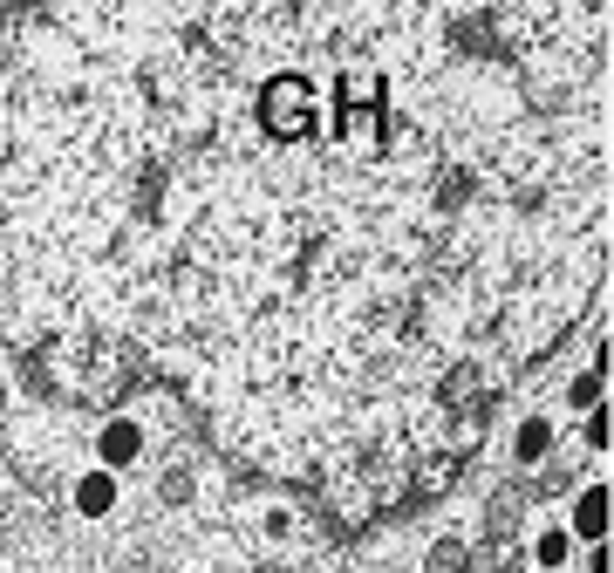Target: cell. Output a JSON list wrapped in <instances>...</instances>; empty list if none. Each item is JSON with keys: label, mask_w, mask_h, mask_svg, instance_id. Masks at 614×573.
Returning <instances> with one entry per match:
<instances>
[{"label": "cell", "mask_w": 614, "mask_h": 573, "mask_svg": "<svg viewBox=\"0 0 614 573\" xmlns=\"http://www.w3.org/2000/svg\"><path fill=\"white\" fill-rule=\"evenodd\" d=\"M96 458H103V471L137 464V458H144V423H137V417H110V423H103V437H96Z\"/></svg>", "instance_id": "2"}, {"label": "cell", "mask_w": 614, "mask_h": 573, "mask_svg": "<svg viewBox=\"0 0 614 573\" xmlns=\"http://www.w3.org/2000/svg\"><path fill=\"white\" fill-rule=\"evenodd\" d=\"M567 546H574V533H539L533 539V560L553 573V567H567Z\"/></svg>", "instance_id": "7"}, {"label": "cell", "mask_w": 614, "mask_h": 573, "mask_svg": "<svg viewBox=\"0 0 614 573\" xmlns=\"http://www.w3.org/2000/svg\"><path fill=\"white\" fill-rule=\"evenodd\" d=\"M110 505H116V478H110V471H89V478L76 485V512H82V519H103Z\"/></svg>", "instance_id": "4"}, {"label": "cell", "mask_w": 614, "mask_h": 573, "mask_svg": "<svg viewBox=\"0 0 614 573\" xmlns=\"http://www.w3.org/2000/svg\"><path fill=\"white\" fill-rule=\"evenodd\" d=\"M512 451H519V464H539L546 451H553V423H546V417H526V423H519V444H512Z\"/></svg>", "instance_id": "5"}, {"label": "cell", "mask_w": 614, "mask_h": 573, "mask_svg": "<svg viewBox=\"0 0 614 573\" xmlns=\"http://www.w3.org/2000/svg\"><path fill=\"white\" fill-rule=\"evenodd\" d=\"M580 437H587V451H594V458H601V451H608V403H594V410H580Z\"/></svg>", "instance_id": "8"}, {"label": "cell", "mask_w": 614, "mask_h": 573, "mask_svg": "<svg viewBox=\"0 0 614 573\" xmlns=\"http://www.w3.org/2000/svg\"><path fill=\"white\" fill-rule=\"evenodd\" d=\"M567 403H574V410H594V403H608V376L580 369V376H574V389H567Z\"/></svg>", "instance_id": "6"}, {"label": "cell", "mask_w": 614, "mask_h": 573, "mask_svg": "<svg viewBox=\"0 0 614 573\" xmlns=\"http://www.w3.org/2000/svg\"><path fill=\"white\" fill-rule=\"evenodd\" d=\"M608 294V0H7L0 321L362 512Z\"/></svg>", "instance_id": "1"}, {"label": "cell", "mask_w": 614, "mask_h": 573, "mask_svg": "<svg viewBox=\"0 0 614 573\" xmlns=\"http://www.w3.org/2000/svg\"><path fill=\"white\" fill-rule=\"evenodd\" d=\"M574 539H587V546L608 539V485H601V478L574 498Z\"/></svg>", "instance_id": "3"}]
</instances>
